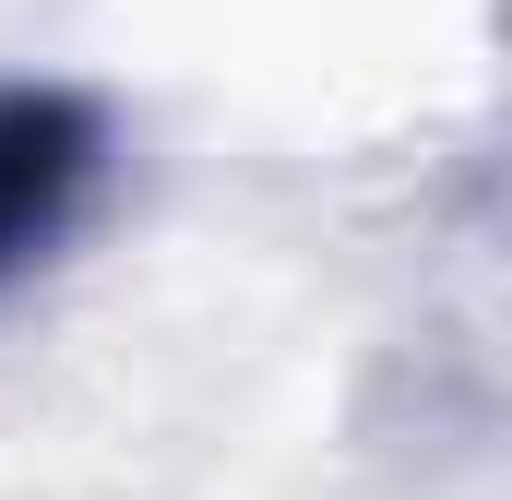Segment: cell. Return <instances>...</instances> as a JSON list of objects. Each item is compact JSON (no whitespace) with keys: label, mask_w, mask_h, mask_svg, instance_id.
<instances>
[{"label":"cell","mask_w":512,"mask_h":500,"mask_svg":"<svg viewBox=\"0 0 512 500\" xmlns=\"http://www.w3.org/2000/svg\"><path fill=\"white\" fill-rule=\"evenodd\" d=\"M96 155H108V131H96L84 96H60V84H0V274L36 262V250L84 215Z\"/></svg>","instance_id":"6da1fadb"}]
</instances>
